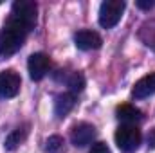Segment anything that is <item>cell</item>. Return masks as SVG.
I'll list each match as a JSON object with an SVG mask.
<instances>
[{
  "instance_id": "obj_1",
  "label": "cell",
  "mask_w": 155,
  "mask_h": 153,
  "mask_svg": "<svg viewBox=\"0 0 155 153\" xmlns=\"http://www.w3.org/2000/svg\"><path fill=\"white\" fill-rule=\"evenodd\" d=\"M27 34H29L27 29L7 18V22L0 29V58H7L16 50H20Z\"/></svg>"
},
{
  "instance_id": "obj_2",
  "label": "cell",
  "mask_w": 155,
  "mask_h": 153,
  "mask_svg": "<svg viewBox=\"0 0 155 153\" xmlns=\"http://www.w3.org/2000/svg\"><path fill=\"white\" fill-rule=\"evenodd\" d=\"M9 18L16 20L24 27L33 31L35 25H36V18H38V5H36V2H33V0H16L13 4V7H11Z\"/></svg>"
},
{
  "instance_id": "obj_3",
  "label": "cell",
  "mask_w": 155,
  "mask_h": 153,
  "mask_svg": "<svg viewBox=\"0 0 155 153\" xmlns=\"http://www.w3.org/2000/svg\"><path fill=\"white\" fill-rule=\"evenodd\" d=\"M143 141V135H141V130L135 126V124H121L116 132V144L119 150L126 153H132L139 148Z\"/></svg>"
},
{
  "instance_id": "obj_4",
  "label": "cell",
  "mask_w": 155,
  "mask_h": 153,
  "mask_svg": "<svg viewBox=\"0 0 155 153\" xmlns=\"http://www.w3.org/2000/svg\"><path fill=\"white\" fill-rule=\"evenodd\" d=\"M126 4L123 0H105L99 7V25L105 29H112L121 22Z\"/></svg>"
},
{
  "instance_id": "obj_5",
  "label": "cell",
  "mask_w": 155,
  "mask_h": 153,
  "mask_svg": "<svg viewBox=\"0 0 155 153\" xmlns=\"http://www.w3.org/2000/svg\"><path fill=\"white\" fill-rule=\"evenodd\" d=\"M22 77L15 70H4L0 72V99H11L20 92Z\"/></svg>"
},
{
  "instance_id": "obj_6",
  "label": "cell",
  "mask_w": 155,
  "mask_h": 153,
  "mask_svg": "<svg viewBox=\"0 0 155 153\" xmlns=\"http://www.w3.org/2000/svg\"><path fill=\"white\" fill-rule=\"evenodd\" d=\"M49 67H51V61H49V56L43 54V52H35L29 56V61H27V70H29V76L33 81H40L43 79L45 74L49 72Z\"/></svg>"
},
{
  "instance_id": "obj_7",
  "label": "cell",
  "mask_w": 155,
  "mask_h": 153,
  "mask_svg": "<svg viewBox=\"0 0 155 153\" xmlns=\"http://www.w3.org/2000/svg\"><path fill=\"white\" fill-rule=\"evenodd\" d=\"M94 139H96V128L88 122H79L71 132V142L76 148H83V146L92 144Z\"/></svg>"
},
{
  "instance_id": "obj_8",
  "label": "cell",
  "mask_w": 155,
  "mask_h": 153,
  "mask_svg": "<svg viewBox=\"0 0 155 153\" xmlns=\"http://www.w3.org/2000/svg\"><path fill=\"white\" fill-rule=\"evenodd\" d=\"M74 43H76L78 49H81V50H94V49L101 47L103 40H101V36L96 31L83 29V31H78L74 34Z\"/></svg>"
},
{
  "instance_id": "obj_9",
  "label": "cell",
  "mask_w": 155,
  "mask_h": 153,
  "mask_svg": "<svg viewBox=\"0 0 155 153\" xmlns=\"http://www.w3.org/2000/svg\"><path fill=\"white\" fill-rule=\"evenodd\" d=\"M153 94H155V74H148V76L141 77L135 83L134 90H132V96L135 99H146Z\"/></svg>"
},
{
  "instance_id": "obj_10",
  "label": "cell",
  "mask_w": 155,
  "mask_h": 153,
  "mask_svg": "<svg viewBox=\"0 0 155 153\" xmlns=\"http://www.w3.org/2000/svg\"><path fill=\"white\" fill-rule=\"evenodd\" d=\"M116 114H117V119L123 124H135L137 126V122L143 121V112L139 108L132 106V105H121V106H117Z\"/></svg>"
},
{
  "instance_id": "obj_11",
  "label": "cell",
  "mask_w": 155,
  "mask_h": 153,
  "mask_svg": "<svg viewBox=\"0 0 155 153\" xmlns=\"http://www.w3.org/2000/svg\"><path fill=\"white\" fill-rule=\"evenodd\" d=\"M74 105H76V94H72V92L60 94L54 101V114L61 119L74 108Z\"/></svg>"
},
{
  "instance_id": "obj_12",
  "label": "cell",
  "mask_w": 155,
  "mask_h": 153,
  "mask_svg": "<svg viewBox=\"0 0 155 153\" xmlns=\"http://www.w3.org/2000/svg\"><path fill=\"white\" fill-rule=\"evenodd\" d=\"M27 139V126H24V128H16V130H13L9 135H7V139H5V150H9V151H15L24 141Z\"/></svg>"
},
{
  "instance_id": "obj_13",
  "label": "cell",
  "mask_w": 155,
  "mask_h": 153,
  "mask_svg": "<svg viewBox=\"0 0 155 153\" xmlns=\"http://www.w3.org/2000/svg\"><path fill=\"white\" fill-rule=\"evenodd\" d=\"M65 150V141L60 135H52L45 142V151L47 153H61Z\"/></svg>"
},
{
  "instance_id": "obj_14",
  "label": "cell",
  "mask_w": 155,
  "mask_h": 153,
  "mask_svg": "<svg viewBox=\"0 0 155 153\" xmlns=\"http://www.w3.org/2000/svg\"><path fill=\"white\" fill-rule=\"evenodd\" d=\"M67 86L71 88L72 94L81 92V90L85 88V77H83V74H79V72H72L71 77L67 79Z\"/></svg>"
},
{
  "instance_id": "obj_15",
  "label": "cell",
  "mask_w": 155,
  "mask_h": 153,
  "mask_svg": "<svg viewBox=\"0 0 155 153\" xmlns=\"http://www.w3.org/2000/svg\"><path fill=\"white\" fill-rule=\"evenodd\" d=\"M88 153H112V151H110V148L105 142H94Z\"/></svg>"
},
{
  "instance_id": "obj_16",
  "label": "cell",
  "mask_w": 155,
  "mask_h": 153,
  "mask_svg": "<svg viewBox=\"0 0 155 153\" xmlns=\"http://www.w3.org/2000/svg\"><path fill=\"white\" fill-rule=\"evenodd\" d=\"M148 146L150 148H155V128H152L150 133H148Z\"/></svg>"
},
{
  "instance_id": "obj_17",
  "label": "cell",
  "mask_w": 155,
  "mask_h": 153,
  "mask_svg": "<svg viewBox=\"0 0 155 153\" xmlns=\"http://www.w3.org/2000/svg\"><path fill=\"white\" fill-rule=\"evenodd\" d=\"M153 5V2H137V7H141V9H152Z\"/></svg>"
}]
</instances>
